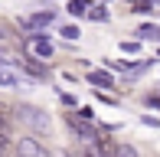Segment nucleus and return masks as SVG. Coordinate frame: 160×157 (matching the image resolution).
Here are the masks:
<instances>
[{
  "label": "nucleus",
  "mask_w": 160,
  "mask_h": 157,
  "mask_svg": "<svg viewBox=\"0 0 160 157\" xmlns=\"http://www.w3.org/2000/svg\"><path fill=\"white\" fill-rule=\"evenodd\" d=\"M17 118L23 121L26 128H30L33 134H49L52 131V121H49V115L42 108H33V105H20L17 108Z\"/></svg>",
  "instance_id": "nucleus-1"
},
{
  "label": "nucleus",
  "mask_w": 160,
  "mask_h": 157,
  "mask_svg": "<svg viewBox=\"0 0 160 157\" xmlns=\"http://www.w3.org/2000/svg\"><path fill=\"white\" fill-rule=\"evenodd\" d=\"M17 154L20 157H49V151L39 144V141H33V138H20L17 141Z\"/></svg>",
  "instance_id": "nucleus-2"
},
{
  "label": "nucleus",
  "mask_w": 160,
  "mask_h": 157,
  "mask_svg": "<svg viewBox=\"0 0 160 157\" xmlns=\"http://www.w3.org/2000/svg\"><path fill=\"white\" fill-rule=\"evenodd\" d=\"M30 56H36V59H49V56H52V43L42 39V36H36L30 43Z\"/></svg>",
  "instance_id": "nucleus-3"
},
{
  "label": "nucleus",
  "mask_w": 160,
  "mask_h": 157,
  "mask_svg": "<svg viewBox=\"0 0 160 157\" xmlns=\"http://www.w3.org/2000/svg\"><path fill=\"white\" fill-rule=\"evenodd\" d=\"M85 78H88L92 85H98V89H105V85H111V75H108V72H88Z\"/></svg>",
  "instance_id": "nucleus-4"
},
{
  "label": "nucleus",
  "mask_w": 160,
  "mask_h": 157,
  "mask_svg": "<svg viewBox=\"0 0 160 157\" xmlns=\"http://www.w3.org/2000/svg\"><path fill=\"white\" fill-rule=\"evenodd\" d=\"M137 36H141V39H160V30L154 23H144L141 30H137Z\"/></svg>",
  "instance_id": "nucleus-5"
},
{
  "label": "nucleus",
  "mask_w": 160,
  "mask_h": 157,
  "mask_svg": "<svg viewBox=\"0 0 160 157\" xmlns=\"http://www.w3.org/2000/svg\"><path fill=\"white\" fill-rule=\"evenodd\" d=\"M0 85H7V89H17V85H20L17 72H10V69H3V72H0Z\"/></svg>",
  "instance_id": "nucleus-6"
},
{
  "label": "nucleus",
  "mask_w": 160,
  "mask_h": 157,
  "mask_svg": "<svg viewBox=\"0 0 160 157\" xmlns=\"http://www.w3.org/2000/svg\"><path fill=\"white\" fill-rule=\"evenodd\" d=\"M10 121H13V115H10V108H7V105L0 102V131H10Z\"/></svg>",
  "instance_id": "nucleus-7"
},
{
  "label": "nucleus",
  "mask_w": 160,
  "mask_h": 157,
  "mask_svg": "<svg viewBox=\"0 0 160 157\" xmlns=\"http://www.w3.org/2000/svg\"><path fill=\"white\" fill-rule=\"evenodd\" d=\"M85 10H88V0H69V13H75V17H82Z\"/></svg>",
  "instance_id": "nucleus-8"
},
{
  "label": "nucleus",
  "mask_w": 160,
  "mask_h": 157,
  "mask_svg": "<svg viewBox=\"0 0 160 157\" xmlns=\"http://www.w3.org/2000/svg\"><path fill=\"white\" fill-rule=\"evenodd\" d=\"M49 20H52V13H36V17H30V26H46Z\"/></svg>",
  "instance_id": "nucleus-9"
},
{
  "label": "nucleus",
  "mask_w": 160,
  "mask_h": 157,
  "mask_svg": "<svg viewBox=\"0 0 160 157\" xmlns=\"http://www.w3.org/2000/svg\"><path fill=\"white\" fill-rule=\"evenodd\" d=\"M114 157H137V151L128 147V144H121V147H114Z\"/></svg>",
  "instance_id": "nucleus-10"
},
{
  "label": "nucleus",
  "mask_w": 160,
  "mask_h": 157,
  "mask_svg": "<svg viewBox=\"0 0 160 157\" xmlns=\"http://www.w3.org/2000/svg\"><path fill=\"white\" fill-rule=\"evenodd\" d=\"M59 33L65 39H78V26H59Z\"/></svg>",
  "instance_id": "nucleus-11"
},
{
  "label": "nucleus",
  "mask_w": 160,
  "mask_h": 157,
  "mask_svg": "<svg viewBox=\"0 0 160 157\" xmlns=\"http://www.w3.org/2000/svg\"><path fill=\"white\" fill-rule=\"evenodd\" d=\"M26 69H30L33 75H39V78H46V69H42L39 62H33V59H30V62H26Z\"/></svg>",
  "instance_id": "nucleus-12"
},
{
  "label": "nucleus",
  "mask_w": 160,
  "mask_h": 157,
  "mask_svg": "<svg viewBox=\"0 0 160 157\" xmlns=\"http://www.w3.org/2000/svg\"><path fill=\"white\" fill-rule=\"evenodd\" d=\"M10 151V131H0V154Z\"/></svg>",
  "instance_id": "nucleus-13"
},
{
  "label": "nucleus",
  "mask_w": 160,
  "mask_h": 157,
  "mask_svg": "<svg viewBox=\"0 0 160 157\" xmlns=\"http://www.w3.org/2000/svg\"><path fill=\"white\" fill-rule=\"evenodd\" d=\"M121 49L124 53H141V43H121Z\"/></svg>",
  "instance_id": "nucleus-14"
},
{
  "label": "nucleus",
  "mask_w": 160,
  "mask_h": 157,
  "mask_svg": "<svg viewBox=\"0 0 160 157\" xmlns=\"http://www.w3.org/2000/svg\"><path fill=\"white\" fill-rule=\"evenodd\" d=\"M131 7H134V10H147L150 0H131Z\"/></svg>",
  "instance_id": "nucleus-15"
},
{
  "label": "nucleus",
  "mask_w": 160,
  "mask_h": 157,
  "mask_svg": "<svg viewBox=\"0 0 160 157\" xmlns=\"http://www.w3.org/2000/svg\"><path fill=\"white\" fill-rule=\"evenodd\" d=\"M85 157H98V154H92V151H88V154H85Z\"/></svg>",
  "instance_id": "nucleus-16"
},
{
  "label": "nucleus",
  "mask_w": 160,
  "mask_h": 157,
  "mask_svg": "<svg viewBox=\"0 0 160 157\" xmlns=\"http://www.w3.org/2000/svg\"><path fill=\"white\" fill-rule=\"evenodd\" d=\"M0 157H7V154H0Z\"/></svg>",
  "instance_id": "nucleus-17"
},
{
  "label": "nucleus",
  "mask_w": 160,
  "mask_h": 157,
  "mask_svg": "<svg viewBox=\"0 0 160 157\" xmlns=\"http://www.w3.org/2000/svg\"><path fill=\"white\" fill-rule=\"evenodd\" d=\"M0 36H3V33H0Z\"/></svg>",
  "instance_id": "nucleus-18"
}]
</instances>
